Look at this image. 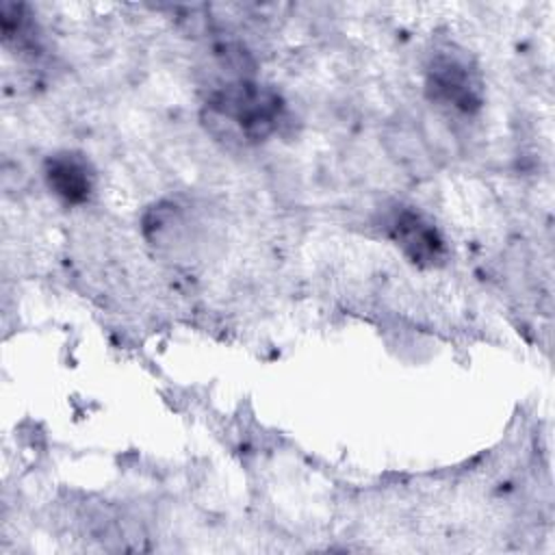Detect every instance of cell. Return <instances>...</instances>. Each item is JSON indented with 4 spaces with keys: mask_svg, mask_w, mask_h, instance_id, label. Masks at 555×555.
Segmentation results:
<instances>
[{
    "mask_svg": "<svg viewBox=\"0 0 555 555\" xmlns=\"http://www.w3.org/2000/svg\"><path fill=\"white\" fill-rule=\"evenodd\" d=\"M48 189L69 206L87 204L95 193V169L91 160L76 150H59L43 163Z\"/></svg>",
    "mask_w": 555,
    "mask_h": 555,
    "instance_id": "4",
    "label": "cell"
},
{
    "mask_svg": "<svg viewBox=\"0 0 555 555\" xmlns=\"http://www.w3.org/2000/svg\"><path fill=\"white\" fill-rule=\"evenodd\" d=\"M425 93L447 111L475 115L483 106L481 72L468 52L455 46L438 48L425 67Z\"/></svg>",
    "mask_w": 555,
    "mask_h": 555,
    "instance_id": "2",
    "label": "cell"
},
{
    "mask_svg": "<svg viewBox=\"0 0 555 555\" xmlns=\"http://www.w3.org/2000/svg\"><path fill=\"white\" fill-rule=\"evenodd\" d=\"M384 228L399 251L418 267H438L447 258V245L440 230L414 206L392 208Z\"/></svg>",
    "mask_w": 555,
    "mask_h": 555,
    "instance_id": "3",
    "label": "cell"
},
{
    "mask_svg": "<svg viewBox=\"0 0 555 555\" xmlns=\"http://www.w3.org/2000/svg\"><path fill=\"white\" fill-rule=\"evenodd\" d=\"M282 95L262 82L234 78L215 87L202 106V121L215 139L256 145L273 137L284 124Z\"/></svg>",
    "mask_w": 555,
    "mask_h": 555,
    "instance_id": "1",
    "label": "cell"
}]
</instances>
